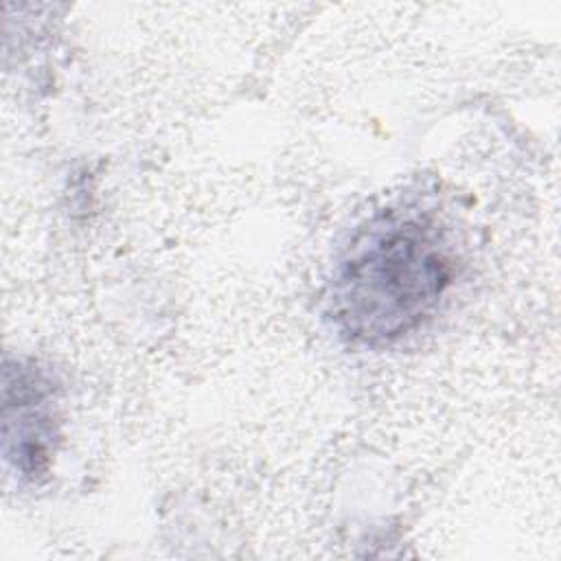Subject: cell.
<instances>
[{"instance_id":"obj_1","label":"cell","mask_w":561,"mask_h":561,"mask_svg":"<svg viewBox=\"0 0 561 561\" xmlns=\"http://www.w3.org/2000/svg\"><path fill=\"white\" fill-rule=\"evenodd\" d=\"M451 280L438 232L416 217L388 213L355 232L337 259L329 316L357 344H388L416 329Z\"/></svg>"},{"instance_id":"obj_2","label":"cell","mask_w":561,"mask_h":561,"mask_svg":"<svg viewBox=\"0 0 561 561\" xmlns=\"http://www.w3.org/2000/svg\"><path fill=\"white\" fill-rule=\"evenodd\" d=\"M53 381L35 366L4 370V454L24 476H39L50 462L57 438Z\"/></svg>"}]
</instances>
